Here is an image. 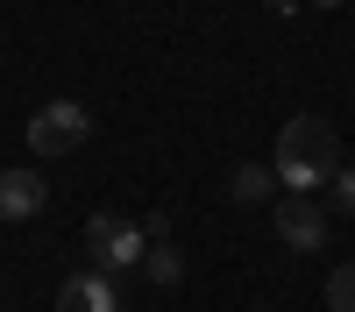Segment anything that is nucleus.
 Wrapping results in <instances>:
<instances>
[{
	"label": "nucleus",
	"instance_id": "9",
	"mask_svg": "<svg viewBox=\"0 0 355 312\" xmlns=\"http://www.w3.org/2000/svg\"><path fill=\"white\" fill-rule=\"evenodd\" d=\"M327 312H355V263L327 270Z\"/></svg>",
	"mask_w": 355,
	"mask_h": 312
},
{
	"label": "nucleus",
	"instance_id": "6",
	"mask_svg": "<svg viewBox=\"0 0 355 312\" xmlns=\"http://www.w3.org/2000/svg\"><path fill=\"white\" fill-rule=\"evenodd\" d=\"M50 206V185L36 170H0V220H36Z\"/></svg>",
	"mask_w": 355,
	"mask_h": 312
},
{
	"label": "nucleus",
	"instance_id": "12",
	"mask_svg": "<svg viewBox=\"0 0 355 312\" xmlns=\"http://www.w3.org/2000/svg\"><path fill=\"white\" fill-rule=\"evenodd\" d=\"M270 8H284V0H270Z\"/></svg>",
	"mask_w": 355,
	"mask_h": 312
},
{
	"label": "nucleus",
	"instance_id": "3",
	"mask_svg": "<svg viewBox=\"0 0 355 312\" xmlns=\"http://www.w3.org/2000/svg\"><path fill=\"white\" fill-rule=\"evenodd\" d=\"M85 135H93V113H85L78 100H50V107L28 113V149L36 156H71Z\"/></svg>",
	"mask_w": 355,
	"mask_h": 312
},
{
	"label": "nucleus",
	"instance_id": "5",
	"mask_svg": "<svg viewBox=\"0 0 355 312\" xmlns=\"http://www.w3.org/2000/svg\"><path fill=\"white\" fill-rule=\"evenodd\" d=\"M57 312H121V284L107 270H71L57 291Z\"/></svg>",
	"mask_w": 355,
	"mask_h": 312
},
{
	"label": "nucleus",
	"instance_id": "8",
	"mask_svg": "<svg viewBox=\"0 0 355 312\" xmlns=\"http://www.w3.org/2000/svg\"><path fill=\"white\" fill-rule=\"evenodd\" d=\"M142 277H150V284H178V277H185V255H178L171 241H157L150 255H142Z\"/></svg>",
	"mask_w": 355,
	"mask_h": 312
},
{
	"label": "nucleus",
	"instance_id": "4",
	"mask_svg": "<svg viewBox=\"0 0 355 312\" xmlns=\"http://www.w3.org/2000/svg\"><path fill=\"white\" fill-rule=\"evenodd\" d=\"M277 241L284 248H299V255H313V248H327V206H313V199H277Z\"/></svg>",
	"mask_w": 355,
	"mask_h": 312
},
{
	"label": "nucleus",
	"instance_id": "10",
	"mask_svg": "<svg viewBox=\"0 0 355 312\" xmlns=\"http://www.w3.org/2000/svg\"><path fill=\"white\" fill-rule=\"evenodd\" d=\"M327 192H334V213H355V163L334 170V185H327Z\"/></svg>",
	"mask_w": 355,
	"mask_h": 312
},
{
	"label": "nucleus",
	"instance_id": "11",
	"mask_svg": "<svg viewBox=\"0 0 355 312\" xmlns=\"http://www.w3.org/2000/svg\"><path fill=\"white\" fill-rule=\"evenodd\" d=\"M313 8H341V0H313Z\"/></svg>",
	"mask_w": 355,
	"mask_h": 312
},
{
	"label": "nucleus",
	"instance_id": "1",
	"mask_svg": "<svg viewBox=\"0 0 355 312\" xmlns=\"http://www.w3.org/2000/svg\"><path fill=\"white\" fill-rule=\"evenodd\" d=\"M270 170H277L284 192L313 199L320 185H334V170H341V135L320 121V113H291V121L277 128V156H270Z\"/></svg>",
	"mask_w": 355,
	"mask_h": 312
},
{
	"label": "nucleus",
	"instance_id": "2",
	"mask_svg": "<svg viewBox=\"0 0 355 312\" xmlns=\"http://www.w3.org/2000/svg\"><path fill=\"white\" fill-rule=\"evenodd\" d=\"M85 248H93V270L121 277V270H135L142 255H150V235H142V220H121V213H93V220H85Z\"/></svg>",
	"mask_w": 355,
	"mask_h": 312
},
{
	"label": "nucleus",
	"instance_id": "7",
	"mask_svg": "<svg viewBox=\"0 0 355 312\" xmlns=\"http://www.w3.org/2000/svg\"><path fill=\"white\" fill-rule=\"evenodd\" d=\"M234 199H242V206H256V199H270L277 192V170H263V163H242L234 170V185H227Z\"/></svg>",
	"mask_w": 355,
	"mask_h": 312
}]
</instances>
